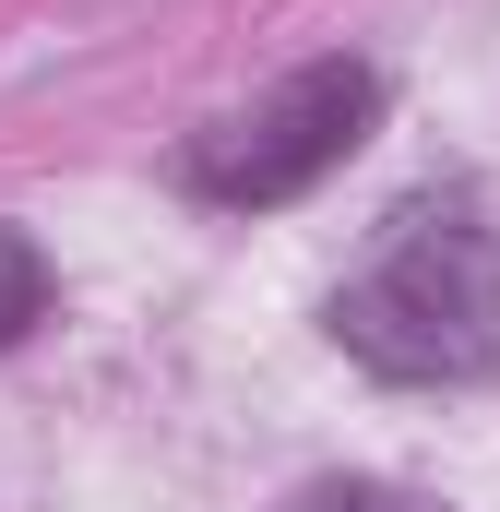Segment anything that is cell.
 Masks as SVG:
<instances>
[{"mask_svg":"<svg viewBox=\"0 0 500 512\" xmlns=\"http://www.w3.org/2000/svg\"><path fill=\"white\" fill-rule=\"evenodd\" d=\"M334 346L381 382H477L500 370V239L465 203H405L346 298H334Z\"/></svg>","mask_w":500,"mask_h":512,"instance_id":"obj_1","label":"cell"},{"mask_svg":"<svg viewBox=\"0 0 500 512\" xmlns=\"http://www.w3.org/2000/svg\"><path fill=\"white\" fill-rule=\"evenodd\" d=\"M370 108H381V84L358 60H310L298 84H274L262 108H239V120H215L191 143V191L203 203H298L322 167L358 155Z\"/></svg>","mask_w":500,"mask_h":512,"instance_id":"obj_2","label":"cell"},{"mask_svg":"<svg viewBox=\"0 0 500 512\" xmlns=\"http://www.w3.org/2000/svg\"><path fill=\"white\" fill-rule=\"evenodd\" d=\"M24 322H48V262H36V239L0 227V346H12Z\"/></svg>","mask_w":500,"mask_h":512,"instance_id":"obj_3","label":"cell"},{"mask_svg":"<svg viewBox=\"0 0 500 512\" xmlns=\"http://www.w3.org/2000/svg\"><path fill=\"white\" fill-rule=\"evenodd\" d=\"M286 512H441V501H417V489H381V477H322V489H298Z\"/></svg>","mask_w":500,"mask_h":512,"instance_id":"obj_4","label":"cell"}]
</instances>
